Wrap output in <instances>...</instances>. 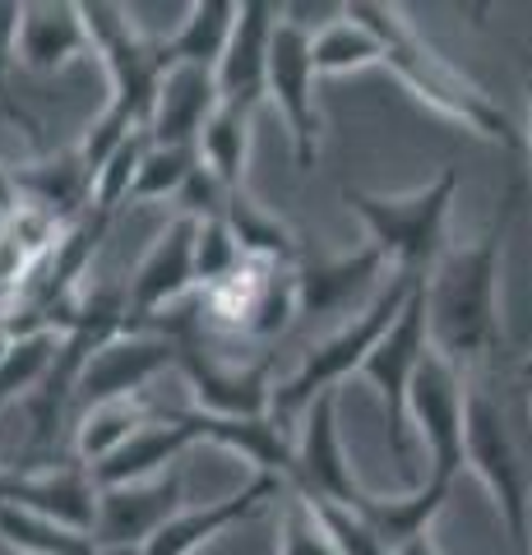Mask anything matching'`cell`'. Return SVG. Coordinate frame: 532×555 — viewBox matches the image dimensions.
Here are the masks:
<instances>
[{
  "label": "cell",
  "instance_id": "38",
  "mask_svg": "<svg viewBox=\"0 0 532 555\" xmlns=\"http://www.w3.org/2000/svg\"><path fill=\"white\" fill-rule=\"evenodd\" d=\"M393 555H440V546H436V537L426 532V537H417V542H407V546H399Z\"/></svg>",
  "mask_w": 532,
  "mask_h": 555
},
{
  "label": "cell",
  "instance_id": "10",
  "mask_svg": "<svg viewBox=\"0 0 532 555\" xmlns=\"http://www.w3.org/2000/svg\"><path fill=\"white\" fill-rule=\"evenodd\" d=\"M195 218L177 214L167 228L153 236V246L144 250V259L134 264L130 283H126V328H153L163 324V315H171L195 283Z\"/></svg>",
  "mask_w": 532,
  "mask_h": 555
},
{
  "label": "cell",
  "instance_id": "30",
  "mask_svg": "<svg viewBox=\"0 0 532 555\" xmlns=\"http://www.w3.org/2000/svg\"><path fill=\"white\" fill-rule=\"evenodd\" d=\"M301 315V292H297V269H269L264 283H260V297H255L250 315L242 324L236 338H250V343H269L291 328V320Z\"/></svg>",
  "mask_w": 532,
  "mask_h": 555
},
{
  "label": "cell",
  "instance_id": "8",
  "mask_svg": "<svg viewBox=\"0 0 532 555\" xmlns=\"http://www.w3.org/2000/svg\"><path fill=\"white\" fill-rule=\"evenodd\" d=\"M320 69L311 56V33L278 20L269 47V83H264V102L278 107L283 126L291 134V153H297V171H311L320 158V134H324V116H320V98H315Z\"/></svg>",
  "mask_w": 532,
  "mask_h": 555
},
{
  "label": "cell",
  "instance_id": "28",
  "mask_svg": "<svg viewBox=\"0 0 532 555\" xmlns=\"http://www.w3.org/2000/svg\"><path fill=\"white\" fill-rule=\"evenodd\" d=\"M311 56L320 75H356L366 65H380L385 47L352 10H342V20H334L329 28H320L311 38Z\"/></svg>",
  "mask_w": 532,
  "mask_h": 555
},
{
  "label": "cell",
  "instance_id": "25",
  "mask_svg": "<svg viewBox=\"0 0 532 555\" xmlns=\"http://www.w3.org/2000/svg\"><path fill=\"white\" fill-rule=\"evenodd\" d=\"M222 218H228L236 246H242V255L250 259V264L297 269V232H291L278 214H269L260 199H250V190H236V195H228Z\"/></svg>",
  "mask_w": 532,
  "mask_h": 555
},
{
  "label": "cell",
  "instance_id": "9",
  "mask_svg": "<svg viewBox=\"0 0 532 555\" xmlns=\"http://www.w3.org/2000/svg\"><path fill=\"white\" fill-rule=\"evenodd\" d=\"M167 366H177V338L167 328H121L89 357L79 375L75 416L102 408V403H126L140 398L148 379H158Z\"/></svg>",
  "mask_w": 532,
  "mask_h": 555
},
{
  "label": "cell",
  "instance_id": "20",
  "mask_svg": "<svg viewBox=\"0 0 532 555\" xmlns=\"http://www.w3.org/2000/svg\"><path fill=\"white\" fill-rule=\"evenodd\" d=\"M93 56L89 47V28H83V10L79 5H51V0H33L24 5V24H20V65L33 75H56L70 61Z\"/></svg>",
  "mask_w": 532,
  "mask_h": 555
},
{
  "label": "cell",
  "instance_id": "29",
  "mask_svg": "<svg viewBox=\"0 0 532 555\" xmlns=\"http://www.w3.org/2000/svg\"><path fill=\"white\" fill-rule=\"evenodd\" d=\"M56 352H61V334H24L10 343V352L0 357V412L10 403H24L42 385Z\"/></svg>",
  "mask_w": 532,
  "mask_h": 555
},
{
  "label": "cell",
  "instance_id": "32",
  "mask_svg": "<svg viewBox=\"0 0 532 555\" xmlns=\"http://www.w3.org/2000/svg\"><path fill=\"white\" fill-rule=\"evenodd\" d=\"M199 167V153L195 149H167V144H153L148 139V153L140 163V177H134V190H130V204H144V199H171L185 190L191 171Z\"/></svg>",
  "mask_w": 532,
  "mask_h": 555
},
{
  "label": "cell",
  "instance_id": "34",
  "mask_svg": "<svg viewBox=\"0 0 532 555\" xmlns=\"http://www.w3.org/2000/svg\"><path fill=\"white\" fill-rule=\"evenodd\" d=\"M144 153H148V130L130 134L126 144L116 149L107 163H102L98 181H93V214H102V218H116V208L130 204V190H134V177H140Z\"/></svg>",
  "mask_w": 532,
  "mask_h": 555
},
{
  "label": "cell",
  "instance_id": "24",
  "mask_svg": "<svg viewBox=\"0 0 532 555\" xmlns=\"http://www.w3.org/2000/svg\"><path fill=\"white\" fill-rule=\"evenodd\" d=\"M255 116L260 107H242V102H222L213 112V120L204 126L199 134V167H209L213 177L222 181L228 195L246 190V163H250V130H255Z\"/></svg>",
  "mask_w": 532,
  "mask_h": 555
},
{
  "label": "cell",
  "instance_id": "12",
  "mask_svg": "<svg viewBox=\"0 0 532 555\" xmlns=\"http://www.w3.org/2000/svg\"><path fill=\"white\" fill-rule=\"evenodd\" d=\"M185 491V473L171 467V473L153 477V481H134V486H112V491H98V524H93V542L102 555L112 551H144L153 537L163 532L167 518H177Z\"/></svg>",
  "mask_w": 532,
  "mask_h": 555
},
{
  "label": "cell",
  "instance_id": "26",
  "mask_svg": "<svg viewBox=\"0 0 532 555\" xmlns=\"http://www.w3.org/2000/svg\"><path fill=\"white\" fill-rule=\"evenodd\" d=\"M153 422V408L144 398H126V403H102L75 416V459L79 463H102L107 454H116L134 430H144Z\"/></svg>",
  "mask_w": 532,
  "mask_h": 555
},
{
  "label": "cell",
  "instance_id": "4",
  "mask_svg": "<svg viewBox=\"0 0 532 555\" xmlns=\"http://www.w3.org/2000/svg\"><path fill=\"white\" fill-rule=\"evenodd\" d=\"M463 459H468L477 481L491 491L509 546L532 555V440H523L505 398H495L482 379H468Z\"/></svg>",
  "mask_w": 532,
  "mask_h": 555
},
{
  "label": "cell",
  "instance_id": "15",
  "mask_svg": "<svg viewBox=\"0 0 532 555\" xmlns=\"http://www.w3.org/2000/svg\"><path fill=\"white\" fill-rule=\"evenodd\" d=\"M177 422L191 426L195 440L246 459L260 477H278L283 486H291V477H297V436H291V426L273 422V416H213V412L185 408L177 412Z\"/></svg>",
  "mask_w": 532,
  "mask_h": 555
},
{
  "label": "cell",
  "instance_id": "11",
  "mask_svg": "<svg viewBox=\"0 0 532 555\" xmlns=\"http://www.w3.org/2000/svg\"><path fill=\"white\" fill-rule=\"evenodd\" d=\"M297 477L287 491H301L311 500L338 509H356L366 495V486L356 481L348 444H342V426H338V393H320L311 408L297 416Z\"/></svg>",
  "mask_w": 532,
  "mask_h": 555
},
{
  "label": "cell",
  "instance_id": "33",
  "mask_svg": "<svg viewBox=\"0 0 532 555\" xmlns=\"http://www.w3.org/2000/svg\"><path fill=\"white\" fill-rule=\"evenodd\" d=\"M250 264V259L242 255V246H236V236L228 228V218H204L195 228V283L199 292H209L218 283H228L232 273H242Z\"/></svg>",
  "mask_w": 532,
  "mask_h": 555
},
{
  "label": "cell",
  "instance_id": "43",
  "mask_svg": "<svg viewBox=\"0 0 532 555\" xmlns=\"http://www.w3.org/2000/svg\"><path fill=\"white\" fill-rule=\"evenodd\" d=\"M528 416H532V408H528Z\"/></svg>",
  "mask_w": 532,
  "mask_h": 555
},
{
  "label": "cell",
  "instance_id": "16",
  "mask_svg": "<svg viewBox=\"0 0 532 555\" xmlns=\"http://www.w3.org/2000/svg\"><path fill=\"white\" fill-rule=\"evenodd\" d=\"M222 107L218 93V75L199 65H167V75L153 93L148 107V139L167 149H195L204 126L213 120V112Z\"/></svg>",
  "mask_w": 532,
  "mask_h": 555
},
{
  "label": "cell",
  "instance_id": "22",
  "mask_svg": "<svg viewBox=\"0 0 532 555\" xmlns=\"http://www.w3.org/2000/svg\"><path fill=\"white\" fill-rule=\"evenodd\" d=\"M450 491H454L450 481L421 477L407 495H375V491H366V495H362V505L348 509V514H356L375 537H380L385 546L399 551V546H407V542H417V537L431 532V524L440 518V509H444V500H450Z\"/></svg>",
  "mask_w": 532,
  "mask_h": 555
},
{
  "label": "cell",
  "instance_id": "17",
  "mask_svg": "<svg viewBox=\"0 0 532 555\" xmlns=\"http://www.w3.org/2000/svg\"><path fill=\"white\" fill-rule=\"evenodd\" d=\"M283 5L269 0H242V20L232 28V42L218 61V93L222 102H242V107H264V83H269V47L278 33Z\"/></svg>",
  "mask_w": 532,
  "mask_h": 555
},
{
  "label": "cell",
  "instance_id": "13",
  "mask_svg": "<svg viewBox=\"0 0 532 555\" xmlns=\"http://www.w3.org/2000/svg\"><path fill=\"white\" fill-rule=\"evenodd\" d=\"M0 500L38 518H51L61 528L89 532V537L98 524V486H93L89 463H79V459H61L47 467H10L0 477Z\"/></svg>",
  "mask_w": 532,
  "mask_h": 555
},
{
  "label": "cell",
  "instance_id": "36",
  "mask_svg": "<svg viewBox=\"0 0 532 555\" xmlns=\"http://www.w3.org/2000/svg\"><path fill=\"white\" fill-rule=\"evenodd\" d=\"M315 509L324 514V524H329V532H334V542H338L342 555H393V546H385L356 514L338 509V505H324V500H315Z\"/></svg>",
  "mask_w": 532,
  "mask_h": 555
},
{
  "label": "cell",
  "instance_id": "18",
  "mask_svg": "<svg viewBox=\"0 0 532 555\" xmlns=\"http://www.w3.org/2000/svg\"><path fill=\"white\" fill-rule=\"evenodd\" d=\"M14 190H20L24 208H38L51 222L70 228L93 208V171L83 163L79 149H56L33 163H14Z\"/></svg>",
  "mask_w": 532,
  "mask_h": 555
},
{
  "label": "cell",
  "instance_id": "2",
  "mask_svg": "<svg viewBox=\"0 0 532 555\" xmlns=\"http://www.w3.org/2000/svg\"><path fill=\"white\" fill-rule=\"evenodd\" d=\"M348 10L375 33V38H380V47H385V61L380 65H389L393 75L403 79V89L417 98V102L436 107L440 116L458 120L463 130L491 139V144H505V149L519 144V134H514L509 116L501 112V102H495L486 89H477V83L463 75V69H454L450 61H444L440 51L417 33V24L407 20L403 5L356 0V5H348Z\"/></svg>",
  "mask_w": 532,
  "mask_h": 555
},
{
  "label": "cell",
  "instance_id": "3",
  "mask_svg": "<svg viewBox=\"0 0 532 555\" xmlns=\"http://www.w3.org/2000/svg\"><path fill=\"white\" fill-rule=\"evenodd\" d=\"M338 199L348 214L362 218L366 246L380 250L385 269L399 278H417L426 283L440 255L450 250V214L458 199V171L444 167L426 185L407 190V195H380L366 185H342Z\"/></svg>",
  "mask_w": 532,
  "mask_h": 555
},
{
  "label": "cell",
  "instance_id": "5",
  "mask_svg": "<svg viewBox=\"0 0 532 555\" xmlns=\"http://www.w3.org/2000/svg\"><path fill=\"white\" fill-rule=\"evenodd\" d=\"M412 292H417V278H399V273H393L389 283L375 287V297L362 310H352V315L342 320L329 338L315 343V347H306L301 366L291 371L283 385H273V422L291 426L320 393H338V385L348 375H362L366 357L380 347V338L393 328V320L403 315V306H407Z\"/></svg>",
  "mask_w": 532,
  "mask_h": 555
},
{
  "label": "cell",
  "instance_id": "35",
  "mask_svg": "<svg viewBox=\"0 0 532 555\" xmlns=\"http://www.w3.org/2000/svg\"><path fill=\"white\" fill-rule=\"evenodd\" d=\"M20 24H24V5L0 0V107H5L14 120H24V126L38 134V120H33L20 102L10 98V75H14V65H20Z\"/></svg>",
  "mask_w": 532,
  "mask_h": 555
},
{
  "label": "cell",
  "instance_id": "6",
  "mask_svg": "<svg viewBox=\"0 0 532 555\" xmlns=\"http://www.w3.org/2000/svg\"><path fill=\"white\" fill-rule=\"evenodd\" d=\"M407 422H412V436L421 440L426 459H431L426 477L454 486L458 473L468 467V459H463V430H468V379H463L450 361L436 352V347L421 357L417 379H412Z\"/></svg>",
  "mask_w": 532,
  "mask_h": 555
},
{
  "label": "cell",
  "instance_id": "27",
  "mask_svg": "<svg viewBox=\"0 0 532 555\" xmlns=\"http://www.w3.org/2000/svg\"><path fill=\"white\" fill-rule=\"evenodd\" d=\"M0 546L20 555H102L89 532L61 528L20 505H5V500H0Z\"/></svg>",
  "mask_w": 532,
  "mask_h": 555
},
{
  "label": "cell",
  "instance_id": "31",
  "mask_svg": "<svg viewBox=\"0 0 532 555\" xmlns=\"http://www.w3.org/2000/svg\"><path fill=\"white\" fill-rule=\"evenodd\" d=\"M273 555H342L311 495L283 491V500H278V551Z\"/></svg>",
  "mask_w": 532,
  "mask_h": 555
},
{
  "label": "cell",
  "instance_id": "42",
  "mask_svg": "<svg viewBox=\"0 0 532 555\" xmlns=\"http://www.w3.org/2000/svg\"><path fill=\"white\" fill-rule=\"evenodd\" d=\"M5 473H10V467H5V463H0V477H5Z\"/></svg>",
  "mask_w": 532,
  "mask_h": 555
},
{
  "label": "cell",
  "instance_id": "23",
  "mask_svg": "<svg viewBox=\"0 0 532 555\" xmlns=\"http://www.w3.org/2000/svg\"><path fill=\"white\" fill-rule=\"evenodd\" d=\"M242 20L236 0H195L185 5L181 28L163 38V56L167 65H199V69H218L222 51L232 42V28Z\"/></svg>",
  "mask_w": 532,
  "mask_h": 555
},
{
  "label": "cell",
  "instance_id": "21",
  "mask_svg": "<svg viewBox=\"0 0 532 555\" xmlns=\"http://www.w3.org/2000/svg\"><path fill=\"white\" fill-rule=\"evenodd\" d=\"M380 273H389V269H385V259H380V250H375V246L297 264L301 315H342V310H352L356 292H366V287L380 283Z\"/></svg>",
  "mask_w": 532,
  "mask_h": 555
},
{
  "label": "cell",
  "instance_id": "37",
  "mask_svg": "<svg viewBox=\"0 0 532 555\" xmlns=\"http://www.w3.org/2000/svg\"><path fill=\"white\" fill-rule=\"evenodd\" d=\"M20 190H14V171L5 167V163H0V222H5L10 214H20Z\"/></svg>",
  "mask_w": 532,
  "mask_h": 555
},
{
  "label": "cell",
  "instance_id": "40",
  "mask_svg": "<svg viewBox=\"0 0 532 555\" xmlns=\"http://www.w3.org/2000/svg\"><path fill=\"white\" fill-rule=\"evenodd\" d=\"M10 343H14V338L5 334V328H0V357H5V352H10Z\"/></svg>",
  "mask_w": 532,
  "mask_h": 555
},
{
  "label": "cell",
  "instance_id": "41",
  "mask_svg": "<svg viewBox=\"0 0 532 555\" xmlns=\"http://www.w3.org/2000/svg\"><path fill=\"white\" fill-rule=\"evenodd\" d=\"M112 555H144V551H112Z\"/></svg>",
  "mask_w": 532,
  "mask_h": 555
},
{
  "label": "cell",
  "instance_id": "14",
  "mask_svg": "<svg viewBox=\"0 0 532 555\" xmlns=\"http://www.w3.org/2000/svg\"><path fill=\"white\" fill-rule=\"evenodd\" d=\"M283 491H287V486L278 477H260V473H255L242 491H232L222 500H209V505H185L177 518H167L163 532L144 546V555H195L199 546L218 542L222 532L250 524L260 509L278 505Z\"/></svg>",
  "mask_w": 532,
  "mask_h": 555
},
{
  "label": "cell",
  "instance_id": "7",
  "mask_svg": "<svg viewBox=\"0 0 532 555\" xmlns=\"http://www.w3.org/2000/svg\"><path fill=\"white\" fill-rule=\"evenodd\" d=\"M431 352V328H426V283H417V292L407 297L403 315L393 320V328L380 338V347L366 357L362 379L380 393L385 408V430H389V454L407 463L412 454V422H407V393L412 379H417L421 357Z\"/></svg>",
  "mask_w": 532,
  "mask_h": 555
},
{
  "label": "cell",
  "instance_id": "1",
  "mask_svg": "<svg viewBox=\"0 0 532 555\" xmlns=\"http://www.w3.org/2000/svg\"><path fill=\"white\" fill-rule=\"evenodd\" d=\"M514 218V195L486 236L450 246L426 278V328L431 347L463 379H482L501 352V255Z\"/></svg>",
  "mask_w": 532,
  "mask_h": 555
},
{
  "label": "cell",
  "instance_id": "19",
  "mask_svg": "<svg viewBox=\"0 0 532 555\" xmlns=\"http://www.w3.org/2000/svg\"><path fill=\"white\" fill-rule=\"evenodd\" d=\"M195 430L177 422V412H153V422L144 430H134V436L107 454L102 463H93V486L98 491H112V486H134V481H153L171 473V467H181V454L185 449H195Z\"/></svg>",
  "mask_w": 532,
  "mask_h": 555
},
{
  "label": "cell",
  "instance_id": "39",
  "mask_svg": "<svg viewBox=\"0 0 532 555\" xmlns=\"http://www.w3.org/2000/svg\"><path fill=\"white\" fill-rule=\"evenodd\" d=\"M528 149H532V79H528Z\"/></svg>",
  "mask_w": 532,
  "mask_h": 555
}]
</instances>
